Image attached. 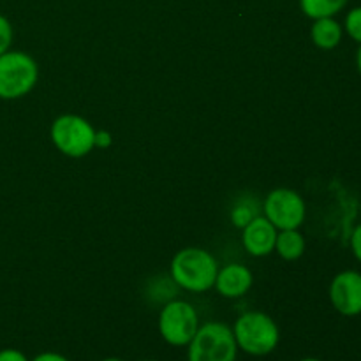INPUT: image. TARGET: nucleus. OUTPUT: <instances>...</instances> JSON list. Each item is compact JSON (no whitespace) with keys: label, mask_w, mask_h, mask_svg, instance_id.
<instances>
[{"label":"nucleus","mask_w":361,"mask_h":361,"mask_svg":"<svg viewBox=\"0 0 361 361\" xmlns=\"http://www.w3.org/2000/svg\"><path fill=\"white\" fill-rule=\"evenodd\" d=\"M330 302L338 314L355 317L361 314V274L355 270L341 271L330 284Z\"/></svg>","instance_id":"6e6552de"},{"label":"nucleus","mask_w":361,"mask_h":361,"mask_svg":"<svg viewBox=\"0 0 361 361\" xmlns=\"http://www.w3.org/2000/svg\"><path fill=\"white\" fill-rule=\"evenodd\" d=\"M13 25L7 20L4 14H0V55L9 51L11 44H13Z\"/></svg>","instance_id":"2eb2a0df"},{"label":"nucleus","mask_w":361,"mask_h":361,"mask_svg":"<svg viewBox=\"0 0 361 361\" xmlns=\"http://www.w3.org/2000/svg\"><path fill=\"white\" fill-rule=\"evenodd\" d=\"M102 361H123V360H120V358H106V360H102Z\"/></svg>","instance_id":"5701e85b"},{"label":"nucleus","mask_w":361,"mask_h":361,"mask_svg":"<svg viewBox=\"0 0 361 361\" xmlns=\"http://www.w3.org/2000/svg\"><path fill=\"white\" fill-rule=\"evenodd\" d=\"M300 361H321V360H317V358H303V360H300Z\"/></svg>","instance_id":"4be33fe9"},{"label":"nucleus","mask_w":361,"mask_h":361,"mask_svg":"<svg viewBox=\"0 0 361 361\" xmlns=\"http://www.w3.org/2000/svg\"><path fill=\"white\" fill-rule=\"evenodd\" d=\"M200 328V317L189 302L173 300L159 314V334L175 348H187Z\"/></svg>","instance_id":"423d86ee"},{"label":"nucleus","mask_w":361,"mask_h":361,"mask_svg":"<svg viewBox=\"0 0 361 361\" xmlns=\"http://www.w3.org/2000/svg\"><path fill=\"white\" fill-rule=\"evenodd\" d=\"M254 275L250 268L245 264H226L224 268H219L217 279H215L214 288L224 298H242L252 288Z\"/></svg>","instance_id":"9d476101"},{"label":"nucleus","mask_w":361,"mask_h":361,"mask_svg":"<svg viewBox=\"0 0 361 361\" xmlns=\"http://www.w3.org/2000/svg\"><path fill=\"white\" fill-rule=\"evenodd\" d=\"M264 217L279 229H300V226L305 222L307 217V204L305 200L300 196L296 190L286 189H274L267 196L263 204Z\"/></svg>","instance_id":"0eeeda50"},{"label":"nucleus","mask_w":361,"mask_h":361,"mask_svg":"<svg viewBox=\"0 0 361 361\" xmlns=\"http://www.w3.org/2000/svg\"><path fill=\"white\" fill-rule=\"evenodd\" d=\"M342 35H344L342 25L335 18H319V20H314L312 28H310L312 42L319 49L337 48L342 41Z\"/></svg>","instance_id":"9b49d317"},{"label":"nucleus","mask_w":361,"mask_h":361,"mask_svg":"<svg viewBox=\"0 0 361 361\" xmlns=\"http://www.w3.org/2000/svg\"><path fill=\"white\" fill-rule=\"evenodd\" d=\"M305 236L298 229H284L279 231L275 240V252L284 261H296L305 254Z\"/></svg>","instance_id":"f8f14e48"},{"label":"nucleus","mask_w":361,"mask_h":361,"mask_svg":"<svg viewBox=\"0 0 361 361\" xmlns=\"http://www.w3.org/2000/svg\"><path fill=\"white\" fill-rule=\"evenodd\" d=\"M187 348L189 361H236L238 356V345L233 330L219 321L200 324Z\"/></svg>","instance_id":"20e7f679"},{"label":"nucleus","mask_w":361,"mask_h":361,"mask_svg":"<svg viewBox=\"0 0 361 361\" xmlns=\"http://www.w3.org/2000/svg\"><path fill=\"white\" fill-rule=\"evenodd\" d=\"M254 217H257V215L250 210L249 204H238V207H235V210H233L231 214V221L236 228H243V226L249 224Z\"/></svg>","instance_id":"dca6fc26"},{"label":"nucleus","mask_w":361,"mask_h":361,"mask_svg":"<svg viewBox=\"0 0 361 361\" xmlns=\"http://www.w3.org/2000/svg\"><path fill=\"white\" fill-rule=\"evenodd\" d=\"M32 361H69L66 356L59 355V353H41V355L35 356Z\"/></svg>","instance_id":"aec40b11"},{"label":"nucleus","mask_w":361,"mask_h":361,"mask_svg":"<svg viewBox=\"0 0 361 361\" xmlns=\"http://www.w3.org/2000/svg\"><path fill=\"white\" fill-rule=\"evenodd\" d=\"M111 141V134L108 130H95V148H108Z\"/></svg>","instance_id":"6ab92c4d"},{"label":"nucleus","mask_w":361,"mask_h":361,"mask_svg":"<svg viewBox=\"0 0 361 361\" xmlns=\"http://www.w3.org/2000/svg\"><path fill=\"white\" fill-rule=\"evenodd\" d=\"M351 250L353 254H355L356 259L361 263V224L356 226L355 231H353L351 235Z\"/></svg>","instance_id":"f3484780"},{"label":"nucleus","mask_w":361,"mask_h":361,"mask_svg":"<svg viewBox=\"0 0 361 361\" xmlns=\"http://www.w3.org/2000/svg\"><path fill=\"white\" fill-rule=\"evenodd\" d=\"M39 80V66L25 51H9L0 55V99L14 101L34 90Z\"/></svg>","instance_id":"7ed1b4c3"},{"label":"nucleus","mask_w":361,"mask_h":361,"mask_svg":"<svg viewBox=\"0 0 361 361\" xmlns=\"http://www.w3.org/2000/svg\"><path fill=\"white\" fill-rule=\"evenodd\" d=\"M356 66H358V71H360V74H361V44H360L358 53H356Z\"/></svg>","instance_id":"412c9836"},{"label":"nucleus","mask_w":361,"mask_h":361,"mask_svg":"<svg viewBox=\"0 0 361 361\" xmlns=\"http://www.w3.org/2000/svg\"><path fill=\"white\" fill-rule=\"evenodd\" d=\"M344 28L353 41L361 44V6L349 11L344 21Z\"/></svg>","instance_id":"4468645a"},{"label":"nucleus","mask_w":361,"mask_h":361,"mask_svg":"<svg viewBox=\"0 0 361 361\" xmlns=\"http://www.w3.org/2000/svg\"><path fill=\"white\" fill-rule=\"evenodd\" d=\"M171 279L178 288L190 293H207L214 288L219 263L208 250L187 247L171 259Z\"/></svg>","instance_id":"f257e3e1"},{"label":"nucleus","mask_w":361,"mask_h":361,"mask_svg":"<svg viewBox=\"0 0 361 361\" xmlns=\"http://www.w3.org/2000/svg\"><path fill=\"white\" fill-rule=\"evenodd\" d=\"M56 150L73 159H81L95 148V129L80 115H60L49 130Z\"/></svg>","instance_id":"39448f33"},{"label":"nucleus","mask_w":361,"mask_h":361,"mask_svg":"<svg viewBox=\"0 0 361 361\" xmlns=\"http://www.w3.org/2000/svg\"><path fill=\"white\" fill-rule=\"evenodd\" d=\"M349 0H300V9L310 20L334 18L341 13Z\"/></svg>","instance_id":"ddd939ff"},{"label":"nucleus","mask_w":361,"mask_h":361,"mask_svg":"<svg viewBox=\"0 0 361 361\" xmlns=\"http://www.w3.org/2000/svg\"><path fill=\"white\" fill-rule=\"evenodd\" d=\"M243 249L254 257H264L275 250L279 229L264 215H257L247 226H243Z\"/></svg>","instance_id":"1a4fd4ad"},{"label":"nucleus","mask_w":361,"mask_h":361,"mask_svg":"<svg viewBox=\"0 0 361 361\" xmlns=\"http://www.w3.org/2000/svg\"><path fill=\"white\" fill-rule=\"evenodd\" d=\"M360 214H361V201H360Z\"/></svg>","instance_id":"b1692460"},{"label":"nucleus","mask_w":361,"mask_h":361,"mask_svg":"<svg viewBox=\"0 0 361 361\" xmlns=\"http://www.w3.org/2000/svg\"><path fill=\"white\" fill-rule=\"evenodd\" d=\"M238 349L250 356H267L281 342V330L268 314L250 310L242 314L231 328Z\"/></svg>","instance_id":"f03ea898"},{"label":"nucleus","mask_w":361,"mask_h":361,"mask_svg":"<svg viewBox=\"0 0 361 361\" xmlns=\"http://www.w3.org/2000/svg\"><path fill=\"white\" fill-rule=\"evenodd\" d=\"M0 361H28L27 356L18 349H2L0 351Z\"/></svg>","instance_id":"a211bd4d"},{"label":"nucleus","mask_w":361,"mask_h":361,"mask_svg":"<svg viewBox=\"0 0 361 361\" xmlns=\"http://www.w3.org/2000/svg\"><path fill=\"white\" fill-rule=\"evenodd\" d=\"M143 361H154V360H143Z\"/></svg>","instance_id":"393cba45"}]
</instances>
